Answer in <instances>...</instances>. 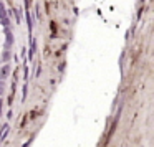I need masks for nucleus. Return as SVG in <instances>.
<instances>
[{
    "label": "nucleus",
    "instance_id": "f257e3e1",
    "mask_svg": "<svg viewBox=\"0 0 154 147\" xmlns=\"http://www.w3.org/2000/svg\"><path fill=\"white\" fill-rule=\"evenodd\" d=\"M10 71H12V70H10V64L5 63L4 66H2V70H0V80L5 81V80L8 78V74H10Z\"/></svg>",
    "mask_w": 154,
    "mask_h": 147
},
{
    "label": "nucleus",
    "instance_id": "f03ea898",
    "mask_svg": "<svg viewBox=\"0 0 154 147\" xmlns=\"http://www.w3.org/2000/svg\"><path fill=\"white\" fill-rule=\"evenodd\" d=\"M5 93V81H2L0 80V96Z\"/></svg>",
    "mask_w": 154,
    "mask_h": 147
},
{
    "label": "nucleus",
    "instance_id": "423d86ee",
    "mask_svg": "<svg viewBox=\"0 0 154 147\" xmlns=\"http://www.w3.org/2000/svg\"><path fill=\"white\" fill-rule=\"evenodd\" d=\"M27 98V84H25V88H23V99Z\"/></svg>",
    "mask_w": 154,
    "mask_h": 147
},
{
    "label": "nucleus",
    "instance_id": "6e6552de",
    "mask_svg": "<svg viewBox=\"0 0 154 147\" xmlns=\"http://www.w3.org/2000/svg\"><path fill=\"white\" fill-rule=\"evenodd\" d=\"M2 106H4V101L0 99V116H2Z\"/></svg>",
    "mask_w": 154,
    "mask_h": 147
},
{
    "label": "nucleus",
    "instance_id": "0eeeda50",
    "mask_svg": "<svg viewBox=\"0 0 154 147\" xmlns=\"http://www.w3.org/2000/svg\"><path fill=\"white\" fill-rule=\"evenodd\" d=\"M12 116H14V112H12V111H8V112H7V117H8V119H12Z\"/></svg>",
    "mask_w": 154,
    "mask_h": 147
},
{
    "label": "nucleus",
    "instance_id": "39448f33",
    "mask_svg": "<svg viewBox=\"0 0 154 147\" xmlns=\"http://www.w3.org/2000/svg\"><path fill=\"white\" fill-rule=\"evenodd\" d=\"M27 121H28V117H25V119H23V121H22V122H20V127H23L25 124H27Z\"/></svg>",
    "mask_w": 154,
    "mask_h": 147
},
{
    "label": "nucleus",
    "instance_id": "20e7f679",
    "mask_svg": "<svg viewBox=\"0 0 154 147\" xmlns=\"http://www.w3.org/2000/svg\"><path fill=\"white\" fill-rule=\"evenodd\" d=\"M37 111H32V112H30V117H32V119H33V117H37Z\"/></svg>",
    "mask_w": 154,
    "mask_h": 147
},
{
    "label": "nucleus",
    "instance_id": "7ed1b4c3",
    "mask_svg": "<svg viewBox=\"0 0 154 147\" xmlns=\"http://www.w3.org/2000/svg\"><path fill=\"white\" fill-rule=\"evenodd\" d=\"M7 60H10V50L4 53V61H7Z\"/></svg>",
    "mask_w": 154,
    "mask_h": 147
},
{
    "label": "nucleus",
    "instance_id": "1a4fd4ad",
    "mask_svg": "<svg viewBox=\"0 0 154 147\" xmlns=\"http://www.w3.org/2000/svg\"><path fill=\"white\" fill-rule=\"evenodd\" d=\"M30 144H32V139L28 140V142H25V146H23V147H30Z\"/></svg>",
    "mask_w": 154,
    "mask_h": 147
}]
</instances>
